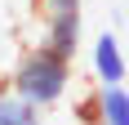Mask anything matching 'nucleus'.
<instances>
[{
    "label": "nucleus",
    "instance_id": "f03ea898",
    "mask_svg": "<svg viewBox=\"0 0 129 125\" xmlns=\"http://www.w3.org/2000/svg\"><path fill=\"white\" fill-rule=\"evenodd\" d=\"M45 45L62 58H76L80 49V9H67V13H49L45 23Z\"/></svg>",
    "mask_w": 129,
    "mask_h": 125
},
{
    "label": "nucleus",
    "instance_id": "f257e3e1",
    "mask_svg": "<svg viewBox=\"0 0 129 125\" xmlns=\"http://www.w3.org/2000/svg\"><path fill=\"white\" fill-rule=\"evenodd\" d=\"M67 85H71V58L53 54L49 45L27 49L22 58H18V67L9 72V89L18 98L36 103V107H53V103L67 94Z\"/></svg>",
    "mask_w": 129,
    "mask_h": 125
},
{
    "label": "nucleus",
    "instance_id": "7ed1b4c3",
    "mask_svg": "<svg viewBox=\"0 0 129 125\" xmlns=\"http://www.w3.org/2000/svg\"><path fill=\"white\" fill-rule=\"evenodd\" d=\"M93 116H98V125H129V94H125V80H116V85L98 80Z\"/></svg>",
    "mask_w": 129,
    "mask_h": 125
},
{
    "label": "nucleus",
    "instance_id": "39448f33",
    "mask_svg": "<svg viewBox=\"0 0 129 125\" xmlns=\"http://www.w3.org/2000/svg\"><path fill=\"white\" fill-rule=\"evenodd\" d=\"M0 125H40V107L18 98L13 89H0Z\"/></svg>",
    "mask_w": 129,
    "mask_h": 125
},
{
    "label": "nucleus",
    "instance_id": "423d86ee",
    "mask_svg": "<svg viewBox=\"0 0 129 125\" xmlns=\"http://www.w3.org/2000/svg\"><path fill=\"white\" fill-rule=\"evenodd\" d=\"M49 13H67V9H80V0H45Z\"/></svg>",
    "mask_w": 129,
    "mask_h": 125
},
{
    "label": "nucleus",
    "instance_id": "20e7f679",
    "mask_svg": "<svg viewBox=\"0 0 129 125\" xmlns=\"http://www.w3.org/2000/svg\"><path fill=\"white\" fill-rule=\"evenodd\" d=\"M93 76L107 80V85L125 80V49H120V40L111 36V31H103L98 45H93Z\"/></svg>",
    "mask_w": 129,
    "mask_h": 125
}]
</instances>
